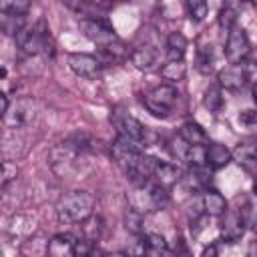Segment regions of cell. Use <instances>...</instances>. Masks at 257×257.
<instances>
[{
	"mask_svg": "<svg viewBox=\"0 0 257 257\" xmlns=\"http://www.w3.org/2000/svg\"><path fill=\"white\" fill-rule=\"evenodd\" d=\"M0 102H2V116H4V114L8 112V108H10V106H8V96H6L4 92L0 94Z\"/></svg>",
	"mask_w": 257,
	"mask_h": 257,
	"instance_id": "obj_33",
	"label": "cell"
},
{
	"mask_svg": "<svg viewBox=\"0 0 257 257\" xmlns=\"http://www.w3.org/2000/svg\"><path fill=\"white\" fill-rule=\"evenodd\" d=\"M237 159H239V165H243L247 171H257V143L239 145Z\"/></svg>",
	"mask_w": 257,
	"mask_h": 257,
	"instance_id": "obj_21",
	"label": "cell"
},
{
	"mask_svg": "<svg viewBox=\"0 0 257 257\" xmlns=\"http://www.w3.org/2000/svg\"><path fill=\"white\" fill-rule=\"evenodd\" d=\"M76 243H78V237H74L72 233H58L50 239L46 251L54 257H64V255H74V249H76Z\"/></svg>",
	"mask_w": 257,
	"mask_h": 257,
	"instance_id": "obj_12",
	"label": "cell"
},
{
	"mask_svg": "<svg viewBox=\"0 0 257 257\" xmlns=\"http://www.w3.org/2000/svg\"><path fill=\"white\" fill-rule=\"evenodd\" d=\"M253 195L257 197V179H255V183H253Z\"/></svg>",
	"mask_w": 257,
	"mask_h": 257,
	"instance_id": "obj_36",
	"label": "cell"
},
{
	"mask_svg": "<svg viewBox=\"0 0 257 257\" xmlns=\"http://www.w3.org/2000/svg\"><path fill=\"white\" fill-rule=\"evenodd\" d=\"M185 4H187V12H189L191 20H195V22L205 20V16L209 12V2L207 0H185Z\"/></svg>",
	"mask_w": 257,
	"mask_h": 257,
	"instance_id": "obj_26",
	"label": "cell"
},
{
	"mask_svg": "<svg viewBox=\"0 0 257 257\" xmlns=\"http://www.w3.org/2000/svg\"><path fill=\"white\" fill-rule=\"evenodd\" d=\"M94 197L88 191H70L60 197L56 205V217L60 223H82L92 215Z\"/></svg>",
	"mask_w": 257,
	"mask_h": 257,
	"instance_id": "obj_1",
	"label": "cell"
},
{
	"mask_svg": "<svg viewBox=\"0 0 257 257\" xmlns=\"http://www.w3.org/2000/svg\"><path fill=\"white\" fill-rule=\"evenodd\" d=\"M241 2H251V0H241Z\"/></svg>",
	"mask_w": 257,
	"mask_h": 257,
	"instance_id": "obj_38",
	"label": "cell"
},
{
	"mask_svg": "<svg viewBox=\"0 0 257 257\" xmlns=\"http://www.w3.org/2000/svg\"><path fill=\"white\" fill-rule=\"evenodd\" d=\"M179 137H181L183 141H187L189 145H205V143H207V133H205V128H203L199 122H193V120H187V122L181 124Z\"/></svg>",
	"mask_w": 257,
	"mask_h": 257,
	"instance_id": "obj_17",
	"label": "cell"
},
{
	"mask_svg": "<svg viewBox=\"0 0 257 257\" xmlns=\"http://www.w3.org/2000/svg\"><path fill=\"white\" fill-rule=\"evenodd\" d=\"M223 86L221 84H211L207 90H205V96H203V104L211 110V112H219L223 108Z\"/></svg>",
	"mask_w": 257,
	"mask_h": 257,
	"instance_id": "obj_22",
	"label": "cell"
},
{
	"mask_svg": "<svg viewBox=\"0 0 257 257\" xmlns=\"http://www.w3.org/2000/svg\"><path fill=\"white\" fill-rule=\"evenodd\" d=\"M16 173H18L16 165L10 163V161H4V163H2V187H6V185L16 177Z\"/></svg>",
	"mask_w": 257,
	"mask_h": 257,
	"instance_id": "obj_31",
	"label": "cell"
},
{
	"mask_svg": "<svg viewBox=\"0 0 257 257\" xmlns=\"http://www.w3.org/2000/svg\"><path fill=\"white\" fill-rule=\"evenodd\" d=\"M145 239V245H147V253L151 255H161V253H169V245L165 241L163 235L159 233H149L143 237Z\"/></svg>",
	"mask_w": 257,
	"mask_h": 257,
	"instance_id": "obj_25",
	"label": "cell"
},
{
	"mask_svg": "<svg viewBox=\"0 0 257 257\" xmlns=\"http://www.w3.org/2000/svg\"><path fill=\"white\" fill-rule=\"evenodd\" d=\"M181 169L173 163H167V161H157L155 159V165H153V177H157V183L165 185V187H171L175 185L179 179H181Z\"/></svg>",
	"mask_w": 257,
	"mask_h": 257,
	"instance_id": "obj_14",
	"label": "cell"
},
{
	"mask_svg": "<svg viewBox=\"0 0 257 257\" xmlns=\"http://www.w3.org/2000/svg\"><path fill=\"white\" fill-rule=\"evenodd\" d=\"M112 124H114L116 133L120 137H126V139L137 141V143H143L145 141V126L135 116L122 114V112H114L112 114Z\"/></svg>",
	"mask_w": 257,
	"mask_h": 257,
	"instance_id": "obj_9",
	"label": "cell"
},
{
	"mask_svg": "<svg viewBox=\"0 0 257 257\" xmlns=\"http://www.w3.org/2000/svg\"><path fill=\"white\" fill-rule=\"evenodd\" d=\"M34 110H36V104L30 96H22L14 102L12 108H8V112L4 114V124L8 128H18V126H24L28 124L32 118H34Z\"/></svg>",
	"mask_w": 257,
	"mask_h": 257,
	"instance_id": "obj_7",
	"label": "cell"
},
{
	"mask_svg": "<svg viewBox=\"0 0 257 257\" xmlns=\"http://www.w3.org/2000/svg\"><path fill=\"white\" fill-rule=\"evenodd\" d=\"M203 209H205V215L209 217H221L227 211V201L219 191L207 189L203 193Z\"/></svg>",
	"mask_w": 257,
	"mask_h": 257,
	"instance_id": "obj_16",
	"label": "cell"
},
{
	"mask_svg": "<svg viewBox=\"0 0 257 257\" xmlns=\"http://www.w3.org/2000/svg\"><path fill=\"white\" fill-rule=\"evenodd\" d=\"M233 24H237V12H235L233 6L227 4V6L221 10V14H219V26L229 32V30L233 28Z\"/></svg>",
	"mask_w": 257,
	"mask_h": 257,
	"instance_id": "obj_29",
	"label": "cell"
},
{
	"mask_svg": "<svg viewBox=\"0 0 257 257\" xmlns=\"http://www.w3.org/2000/svg\"><path fill=\"white\" fill-rule=\"evenodd\" d=\"M251 54V44L247 38V32L243 26L233 24V28L227 32V44H225V56L229 62H241Z\"/></svg>",
	"mask_w": 257,
	"mask_h": 257,
	"instance_id": "obj_5",
	"label": "cell"
},
{
	"mask_svg": "<svg viewBox=\"0 0 257 257\" xmlns=\"http://www.w3.org/2000/svg\"><path fill=\"white\" fill-rule=\"evenodd\" d=\"M231 159H233V153L225 145H221V143L207 145V167L211 171H219V169L227 167L231 163Z\"/></svg>",
	"mask_w": 257,
	"mask_h": 257,
	"instance_id": "obj_13",
	"label": "cell"
},
{
	"mask_svg": "<svg viewBox=\"0 0 257 257\" xmlns=\"http://www.w3.org/2000/svg\"><path fill=\"white\" fill-rule=\"evenodd\" d=\"M110 153H112V159L124 169L135 157H139L141 155V143H137V141H131V139H126V137H116V141L112 143V147H110Z\"/></svg>",
	"mask_w": 257,
	"mask_h": 257,
	"instance_id": "obj_11",
	"label": "cell"
},
{
	"mask_svg": "<svg viewBox=\"0 0 257 257\" xmlns=\"http://www.w3.org/2000/svg\"><path fill=\"white\" fill-rule=\"evenodd\" d=\"M187 54V38L181 32H171L167 38V56L169 60H183Z\"/></svg>",
	"mask_w": 257,
	"mask_h": 257,
	"instance_id": "obj_19",
	"label": "cell"
},
{
	"mask_svg": "<svg viewBox=\"0 0 257 257\" xmlns=\"http://www.w3.org/2000/svg\"><path fill=\"white\" fill-rule=\"evenodd\" d=\"M78 26H80L82 34H84L90 42H94L96 46H100V48H102V46H108V44H112V42L118 40L114 28H112L106 20H102V18H80V20H78Z\"/></svg>",
	"mask_w": 257,
	"mask_h": 257,
	"instance_id": "obj_4",
	"label": "cell"
},
{
	"mask_svg": "<svg viewBox=\"0 0 257 257\" xmlns=\"http://www.w3.org/2000/svg\"><path fill=\"white\" fill-rule=\"evenodd\" d=\"M16 44L26 54H40L48 48V28L40 20L36 26H24L16 36Z\"/></svg>",
	"mask_w": 257,
	"mask_h": 257,
	"instance_id": "obj_3",
	"label": "cell"
},
{
	"mask_svg": "<svg viewBox=\"0 0 257 257\" xmlns=\"http://www.w3.org/2000/svg\"><path fill=\"white\" fill-rule=\"evenodd\" d=\"M203 255H217V247H215V245H211V247H207V249L203 251Z\"/></svg>",
	"mask_w": 257,
	"mask_h": 257,
	"instance_id": "obj_34",
	"label": "cell"
},
{
	"mask_svg": "<svg viewBox=\"0 0 257 257\" xmlns=\"http://www.w3.org/2000/svg\"><path fill=\"white\" fill-rule=\"evenodd\" d=\"M239 122H241L243 126H257V110H253V108H245V110H241V114H239Z\"/></svg>",
	"mask_w": 257,
	"mask_h": 257,
	"instance_id": "obj_32",
	"label": "cell"
},
{
	"mask_svg": "<svg viewBox=\"0 0 257 257\" xmlns=\"http://www.w3.org/2000/svg\"><path fill=\"white\" fill-rule=\"evenodd\" d=\"M245 225H247V221L241 213H235V211L227 213L225 211V217L221 221V241L237 243L245 233Z\"/></svg>",
	"mask_w": 257,
	"mask_h": 257,
	"instance_id": "obj_10",
	"label": "cell"
},
{
	"mask_svg": "<svg viewBox=\"0 0 257 257\" xmlns=\"http://www.w3.org/2000/svg\"><path fill=\"white\" fill-rule=\"evenodd\" d=\"M124 223H126V229L135 235H139L143 231V215L137 211V209H128L126 211V217H124Z\"/></svg>",
	"mask_w": 257,
	"mask_h": 257,
	"instance_id": "obj_28",
	"label": "cell"
},
{
	"mask_svg": "<svg viewBox=\"0 0 257 257\" xmlns=\"http://www.w3.org/2000/svg\"><path fill=\"white\" fill-rule=\"evenodd\" d=\"M131 60L133 64L139 68V70H155L157 68V62H159V54L155 48L151 46H141V48H135L131 52Z\"/></svg>",
	"mask_w": 257,
	"mask_h": 257,
	"instance_id": "obj_15",
	"label": "cell"
},
{
	"mask_svg": "<svg viewBox=\"0 0 257 257\" xmlns=\"http://www.w3.org/2000/svg\"><path fill=\"white\" fill-rule=\"evenodd\" d=\"M0 26H2L4 34H14L16 36L26 26V14L2 10V14H0Z\"/></svg>",
	"mask_w": 257,
	"mask_h": 257,
	"instance_id": "obj_18",
	"label": "cell"
},
{
	"mask_svg": "<svg viewBox=\"0 0 257 257\" xmlns=\"http://www.w3.org/2000/svg\"><path fill=\"white\" fill-rule=\"evenodd\" d=\"M197 68L203 74H209L213 70V50L211 46H201L199 54H197Z\"/></svg>",
	"mask_w": 257,
	"mask_h": 257,
	"instance_id": "obj_27",
	"label": "cell"
},
{
	"mask_svg": "<svg viewBox=\"0 0 257 257\" xmlns=\"http://www.w3.org/2000/svg\"><path fill=\"white\" fill-rule=\"evenodd\" d=\"M251 94H253V100H255V104H257V82L253 84V88H251Z\"/></svg>",
	"mask_w": 257,
	"mask_h": 257,
	"instance_id": "obj_35",
	"label": "cell"
},
{
	"mask_svg": "<svg viewBox=\"0 0 257 257\" xmlns=\"http://www.w3.org/2000/svg\"><path fill=\"white\" fill-rule=\"evenodd\" d=\"M177 98H179V92L173 84H161V86H155L153 90H149L143 98L145 102V108L157 116V118H167L171 116L175 104H177Z\"/></svg>",
	"mask_w": 257,
	"mask_h": 257,
	"instance_id": "obj_2",
	"label": "cell"
},
{
	"mask_svg": "<svg viewBox=\"0 0 257 257\" xmlns=\"http://www.w3.org/2000/svg\"><path fill=\"white\" fill-rule=\"evenodd\" d=\"M28 8H30V0H2V10H6V12L26 14Z\"/></svg>",
	"mask_w": 257,
	"mask_h": 257,
	"instance_id": "obj_30",
	"label": "cell"
},
{
	"mask_svg": "<svg viewBox=\"0 0 257 257\" xmlns=\"http://www.w3.org/2000/svg\"><path fill=\"white\" fill-rule=\"evenodd\" d=\"M102 229H104V221H102V217H98L94 213L82 221V237L92 241V243H96L100 239Z\"/></svg>",
	"mask_w": 257,
	"mask_h": 257,
	"instance_id": "obj_20",
	"label": "cell"
},
{
	"mask_svg": "<svg viewBox=\"0 0 257 257\" xmlns=\"http://www.w3.org/2000/svg\"><path fill=\"white\" fill-rule=\"evenodd\" d=\"M217 78H219V84L223 88H227V90H241L251 76H249V72H247L243 62H231V66L223 68Z\"/></svg>",
	"mask_w": 257,
	"mask_h": 257,
	"instance_id": "obj_8",
	"label": "cell"
},
{
	"mask_svg": "<svg viewBox=\"0 0 257 257\" xmlns=\"http://www.w3.org/2000/svg\"><path fill=\"white\" fill-rule=\"evenodd\" d=\"M169 203V193H167V187L161 185V183H155L149 187V205L153 209H165Z\"/></svg>",
	"mask_w": 257,
	"mask_h": 257,
	"instance_id": "obj_24",
	"label": "cell"
},
{
	"mask_svg": "<svg viewBox=\"0 0 257 257\" xmlns=\"http://www.w3.org/2000/svg\"><path fill=\"white\" fill-rule=\"evenodd\" d=\"M161 74L165 80H171V82H179L185 78L187 74V66L183 60H169L163 68H161Z\"/></svg>",
	"mask_w": 257,
	"mask_h": 257,
	"instance_id": "obj_23",
	"label": "cell"
},
{
	"mask_svg": "<svg viewBox=\"0 0 257 257\" xmlns=\"http://www.w3.org/2000/svg\"><path fill=\"white\" fill-rule=\"evenodd\" d=\"M102 60L98 56H92V54H86V52H72L68 54V66L70 70L80 76V78H86V80H94L100 76V70H102Z\"/></svg>",
	"mask_w": 257,
	"mask_h": 257,
	"instance_id": "obj_6",
	"label": "cell"
},
{
	"mask_svg": "<svg viewBox=\"0 0 257 257\" xmlns=\"http://www.w3.org/2000/svg\"><path fill=\"white\" fill-rule=\"evenodd\" d=\"M251 2H253V4H255V6H257V0H251Z\"/></svg>",
	"mask_w": 257,
	"mask_h": 257,
	"instance_id": "obj_37",
	"label": "cell"
}]
</instances>
